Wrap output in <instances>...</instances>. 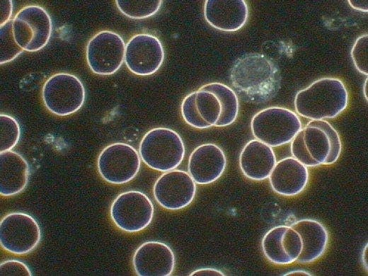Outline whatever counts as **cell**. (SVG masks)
<instances>
[{
	"label": "cell",
	"mask_w": 368,
	"mask_h": 276,
	"mask_svg": "<svg viewBox=\"0 0 368 276\" xmlns=\"http://www.w3.org/2000/svg\"><path fill=\"white\" fill-rule=\"evenodd\" d=\"M30 168L27 161L13 151L0 152V194L13 196L27 186Z\"/></svg>",
	"instance_id": "obj_18"
},
{
	"label": "cell",
	"mask_w": 368,
	"mask_h": 276,
	"mask_svg": "<svg viewBox=\"0 0 368 276\" xmlns=\"http://www.w3.org/2000/svg\"><path fill=\"white\" fill-rule=\"evenodd\" d=\"M290 149L292 157L306 167L320 166V164L311 157L306 147L304 140L303 127L291 141Z\"/></svg>",
	"instance_id": "obj_30"
},
{
	"label": "cell",
	"mask_w": 368,
	"mask_h": 276,
	"mask_svg": "<svg viewBox=\"0 0 368 276\" xmlns=\"http://www.w3.org/2000/svg\"><path fill=\"white\" fill-rule=\"evenodd\" d=\"M21 128L12 116L0 114V152L11 150L18 144Z\"/></svg>",
	"instance_id": "obj_25"
},
{
	"label": "cell",
	"mask_w": 368,
	"mask_h": 276,
	"mask_svg": "<svg viewBox=\"0 0 368 276\" xmlns=\"http://www.w3.org/2000/svg\"><path fill=\"white\" fill-rule=\"evenodd\" d=\"M294 104L298 115L311 120L332 119L346 109L348 93L340 79L323 77L297 92Z\"/></svg>",
	"instance_id": "obj_2"
},
{
	"label": "cell",
	"mask_w": 368,
	"mask_h": 276,
	"mask_svg": "<svg viewBox=\"0 0 368 276\" xmlns=\"http://www.w3.org/2000/svg\"><path fill=\"white\" fill-rule=\"evenodd\" d=\"M367 84H368V81H367V77L365 81H364V86H363V93H364V98H365L366 100H367V99H368V97H367Z\"/></svg>",
	"instance_id": "obj_38"
},
{
	"label": "cell",
	"mask_w": 368,
	"mask_h": 276,
	"mask_svg": "<svg viewBox=\"0 0 368 276\" xmlns=\"http://www.w3.org/2000/svg\"><path fill=\"white\" fill-rule=\"evenodd\" d=\"M283 275H306V276H311L313 275L312 274L309 273V272L304 270H295L292 271H289Z\"/></svg>",
	"instance_id": "obj_36"
},
{
	"label": "cell",
	"mask_w": 368,
	"mask_h": 276,
	"mask_svg": "<svg viewBox=\"0 0 368 276\" xmlns=\"http://www.w3.org/2000/svg\"><path fill=\"white\" fill-rule=\"evenodd\" d=\"M175 255L166 243L149 241L135 251L132 264L138 276H169L175 268Z\"/></svg>",
	"instance_id": "obj_13"
},
{
	"label": "cell",
	"mask_w": 368,
	"mask_h": 276,
	"mask_svg": "<svg viewBox=\"0 0 368 276\" xmlns=\"http://www.w3.org/2000/svg\"><path fill=\"white\" fill-rule=\"evenodd\" d=\"M23 50L15 40L12 21L0 27V64H4L16 59Z\"/></svg>",
	"instance_id": "obj_26"
},
{
	"label": "cell",
	"mask_w": 368,
	"mask_h": 276,
	"mask_svg": "<svg viewBox=\"0 0 368 276\" xmlns=\"http://www.w3.org/2000/svg\"><path fill=\"white\" fill-rule=\"evenodd\" d=\"M204 16L214 28L234 32L247 22L248 8L244 0H207L204 4Z\"/></svg>",
	"instance_id": "obj_15"
},
{
	"label": "cell",
	"mask_w": 368,
	"mask_h": 276,
	"mask_svg": "<svg viewBox=\"0 0 368 276\" xmlns=\"http://www.w3.org/2000/svg\"><path fill=\"white\" fill-rule=\"evenodd\" d=\"M351 58L356 69L361 74H368V35L359 36L352 47Z\"/></svg>",
	"instance_id": "obj_29"
},
{
	"label": "cell",
	"mask_w": 368,
	"mask_h": 276,
	"mask_svg": "<svg viewBox=\"0 0 368 276\" xmlns=\"http://www.w3.org/2000/svg\"><path fill=\"white\" fill-rule=\"evenodd\" d=\"M153 194L162 207L178 210L192 202L196 195V184L188 172L173 169L164 172L157 178Z\"/></svg>",
	"instance_id": "obj_12"
},
{
	"label": "cell",
	"mask_w": 368,
	"mask_h": 276,
	"mask_svg": "<svg viewBox=\"0 0 368 276\" xmlns=\"http://www.w3.org/2000/svg\"><path fill=\"white\" fill-rule=\"evenodd\" d=\"M125 45L122 38L115 32L105 30L97 33L86 46L88 67L96 74H113L124 62Z\"/></svg>",
	"instance_id": "obj_10"
},
{
	"label": "cell",
	"mask_w": 368,
	"mask_h": 276,
	"mask_svg": "<svg viewBox=\"0 0 368 276\" xmlns=\"http://www.w3.org/2000/svg\"><path fill=\"white\" fill-rule=\"evenodd\" d=\"M199 89L213 93L220 102L222 113L216 127H226L235 122L238 114L239 103L234 90L219 82L205 84Z\"/></svg>",
	"instance_id": "obj_20"
},
{
	"label": "cell",
	"mask_w": 368,
	"mask_h": 276,
	"mask_svg": "<svg viewBox=\"0 0 368 276\" xmlns=\"http://www.w3.org/2000/svg\"><path fill=\"white\" fill-rule=\"evenodd\" d=\"M284 250L292 263L297 261L302 251V240L299 233L287 226L282 236Z\"/></svg>",
	"instance_id": "obj_31"
},
{
	"label": "cell",
	"mask_w": 368,
	"mask_h": 276,
	"mask_svg": "<svg viewBox=\"0 0 368 276\" xmlns=\"http://www.w3.org/2000/svg\"><path fill=\"white\" fill-rule=\"evenodd\" d=\"M161 0H116L115 4L125 16L132 19H143L155 15L160 9Z\"/></svg>",
	"instance_id": "obj_23"
},
{
	"label": "cell",
	"mask_w": 368,
	"mask_h": 276,
	"mask_svg": "<svg viewBox=\"0 0 368 276\" xmlns=\"http://www.w3.org/2000/svg\"><path fill=\"white\" fill-rule=\"evenodd\" d=\"M306 125L318 127L326 133L330 141V151L326 165L336 162L342 151V143L337 130L326 120H310Z\"/></svg>",
	"instance_id": "obj_28"
},
{
	"label": "cell",
	"mask_w": 368,
	"mask_h": 276,
	"mask_svg": "<svg viewBox=\"0 0 368 276\" xmlns=\"http://www.w3.org/2000/svg\"><path fill=\"white\" fill-rule=\"evenodd\" d=\"M290 226L299 233L302 240V251L297 261L310 263L324 253L328 234L321 222L315 219H302L292 223Z\"/></svg>",
	"instance_id": "obj_19"
},
{
	"label": "cell",
	"mask_w": 368,
	"mask_h": 276,
	"mask_svg": "<svg viewBox=\"0 0 368 276\" xmlns=\"http://www.w3.org/2000/svg\"><path fill=\"white\" fill-rule=\"evenodd\" d=\"M196 91L187 95L181 103V114L185 122L197 129H206L212 127L200 116L195 103Z\"/></svg>",
	"instance_id": "obj_27"
},
{
	"label": "cell",
	"mask_w": 368,
	"mask_h": 276,
	"mask_svg": "<svg viewBox=\"0 0 368 276\" xmlns=\"http://www.w3.org/2000/svg\"><path fill=\"white\" fill-rule=\"evenodd\" d=\"M1 276H32V272L23 262L11 259L0 264Z\"/></svg>",
	"instance_id": "obj_32"
},
{
	"label": "cell",
	"mask_w": 368,
	"mask_h": 276,
	"mask_svg": "<svg viewBox=\"0 0 368 276\" xmlns=\"http://www.w3.org/2000/svg\"><path fill=\"white\" fill-rule=\"evenodd\" d=\"M287 226L280 225L270 229L263 236L262 248L266 258L277 265L292 263L284 250L282 236Z\"/></svg>",
	"instance_id": "obj_21"
},
{
	"label": "cell",
	"mask_w": 368,
	"mask_h": 276,
	"mask_svg": "<svg viewBox=\"0 0 368 276\" xmlns=\"http://www.w3.org/2000/svg\"><path fill=\"white\" fill-rule=\"evenodd\" d=\"M190 276H224L225 275L220 270L214 268H200L192 272Z\"/></svg>",
	"instance_id": "obj_34"
},
{
	"label": "cell",
	"mask_w": 368,
	"mask_h": 276,
	"mask_svg": "<svg viewBox=\"0 0 368 276\" xmlns=\"http://www.w3.org/2000/svg\"><path fill=\"white\" fill-rule=\"evenodd\" d=\"M347 2L355 10L366 13L368 11V1L367 0H348Z\"/></svg>",
	"instance_id": "obj_35"
},
{
	"label": "cell",
	"mask_w": 368,
	"mask_h": 276,
	"mask_svg": "<svg viewBox=\"0 0 368 276\" xmlns=\"http://www.w3.org/2000/svg\"><path fill=\"white\" fill-rule=\"evenodd\" d=\"M163 60V45L151 34L134 35L125 45L124 62L134 74L150 76L160 69Z\"/></svg>",
	"instance_id": "obj_11"
},
{
	"label": "cell",
	"mask_w": 368,
	"mask_h": 276,
	"mask_svg": "<svg viewBox=\"0 0 368 276\" xmlns=\"http://www.w3.org/2000/svg\"><path fill=\"white\" fill-rule=\"evenodd\" d=\"M226 159L223 150L212 143L202 144L190 154L188 171L195 183L207 185L215 182L224 173Z\"/></svg>",
	"instance_id": "obj_14"
},
{
	"label": "cell",
	"mask_w": 368,
	"mask_h": 276,
	"mask_svg": "<svg viewBox=\"0 0 368 276\" xmlns=\"http://www.w3.org/2000/svg\"><path fill=\"white\" fill-rule=\"evenodd\" d=\"M154 207L144 192L130 190L120 193L110 206V218L120 229L134 233L146 229L151 222Z\"/></svg>",
	"instance_id": "obj_7"
},
{
	"label": "cell",
	"mask_w": 368,
	"mask_h": 276,
	"mask_svg": "<svg viewBox=\"0 0 368 276\" xmlns=\"http://www.w3.org/2000/svg\"><path fill=\"white\" fill-rule=\"evenodd\" d=\"M251 127L256 139L271 147H277L291 142L302 129V124L297 114L292 110L272 106L255 114Z\"/></svg>",
	"instance_id": "obj_4"
},
{
	"label": "cell",
	"mask_w": 368,
	"mask_h": 276,
	"mask_svg": "<svg viewBox=\"0 0 368 276\" xmlns=\"http://www.w3.org/2000/svg\"><path fill=\"white\" fill-rule=\"evenodd\" d=\"M40 240V227L32 216L14 212L1 219L0 244L6 251L15 255L27 254L38 246Z\"/></svg>",
	"instance_id": "obj_9"
},
{
	"label": "cell",
	"mask_w": 368,
	"mask_h": 276,
	"mask_svg": "<svg viewBox=\"0 0 368 276\" xmlns=\"http://www.w3.org/2000/svg\"><path fill=\"white\" fill-rule=\"evenodd\" d=\"M0 27L11 21L13 13V1L11 0H1Z\"/></svg>",
	"instance_id": "obj_33"
},
{
	"label": "cell",
	"mask_w": 368,
	"mask_h": 276,
	"mask_svg": "<svg viewBox=\"0 0 368 276\" xmlns=\"http://www.w3.org/2000/svg\"><path fill=\"white\" fill-rule=\"evenodd\" d=\"M308 168L292 156L277 161L269 180L274 192L283 196L301 193L309 181Z\"/></svg>",
	"instance_id": "obj_16"
},
{
	"label": "cell",
	"mask_w": 368,
	"mask_h": 276,
	"mask_svg": "<svg viewBox=\"0 0 368 276\" xmlns=\"http://www.w3.org/2000/svg\"><path fill=\"white\" fill-rule=\"evenodd\" d=\"M303 130L304 140L309 153L320 165L326 164L330 151L328 135L316 126L306 125Z\"/></svg>",
	"instance_id": "obj_22"
},
{
	"label": "cell",
	"mask_w": 368,
	"mask_h": 276,
	"mask_svg": "<svg viewBox=\"0 0 368 276\" xmlns=\"http://www.w3.org/2000/svg\"><path fill=\"white\" fill-rule=\"evenodd\" d=\"M139 154L141 160L150 168L166 172L176 169L182 163L185 149L176 131L167 127H156L142 137Z\"/></svg>",
	"instance_id": "obj_3"
},
{
	"label": "cell",
	"mask_w": 368,
	"mask_h": 276,
	"mask_svg": "<svg viewBox=\"0 0 368 276\" xmlns=\"http://www.w3.org/2000/svg\"><path fill=\"white\" fill-rule=\"evenodd\" d=\"M277 163L272 147L255 139L247 142L239 156V166L243 175L253 180L269 178Z\"/></svg>",
	"instance_id": "obj_17"
},
{
	"label": "cell",
	"mask_w": 368,
	"mask_h": 276,
	"mask_svg": "<svg viewBox=\"0 0 368 276\" xmlns=\"http://www.w3.org/2000/svg\"><path fill=\"white\" fill-rule=\"evenodd\" d=\"M85 88L75 75L60 72L48 78L42 88V98L46 108L58 116H67L78 111L85 101Z\"/></svg>",
	"instance_id": "obj_5"
},
{
	"label": "cell",
	"mask_w": 368,
	"mask_h": 276,
	"mask_svg": "<svg viewBox=\"0 0 368 276\" xmlns=\"http://www.w3.org/2000/svg\"><path fill=\"white\" fill-rule=\"evenodd\" d=\"M16 42L23 50L33 52L42 49L51 37L52 23L50 14L42 6L28 5L12 19Z\"/></svg>",
	"instance_id": "obj_6"
},
{
	"label": "cell",
	"mask_w": 368,
	"mask_h": 276,
	"mask_svg": "<svg viewBox=\"0 0 368 276\" xmlns=\"http://www.w3.org/2000/svg\"><path fill=\"white\" fill-rule=\"evenodd\" d=\"M141 158L131 145L116 142L105 146L98 157V171L106 182L120 185L133 180L139 171Z\"/></svg>",
	"instance_id": "obj_8"
},
{
	"label": "cell",
	"mask_w": 368,
	"mask_h": 276,
	"mask_svg": "<svg viewBox=\"0 0 368 276\" xmlns=\"http://www.w3.org/2000/svg\"><path fill=\"white\" fill-rule=\"evenodd\" d=\"M195 103L202 118L212 127L215 126L222 113L221 104L216 95L208 91L198 89L196 91Z\"/></svg>",
	"instance_id": "obj_24"
},
{
	"label": "cell",
	"mask_w": 368,
	"mask_h": 276,
	"mask_svg": "<svg viewBox=\"0 0 368 276\" xmlns=\"http://www.w3.org/2000/svg\"><path fill=\"white\" fill-rule=\"evenodd\" d=\"M232 86L244 98L254 102L270 99L278 91L280 73L277 64L265 54L247 53L234 63Z\"/></svg>",
	"instance_id": "obj_1"
},
{
	"label": "cell",
	"mask_w": 368,
	"mask_h": 276,
	"mask_svg": "<svg viewBox=\"0 0 368 276\" xmlns=\"http://www.w3.org/2000/svg\"><path fill=\"white\" fill-rule=\"evenodd\" d=\"M362 260L364 264V266L366 269H367V244H366L362 255Z\"/></svg>",
	"instance_id": "obj_37"
}]
</instances>
